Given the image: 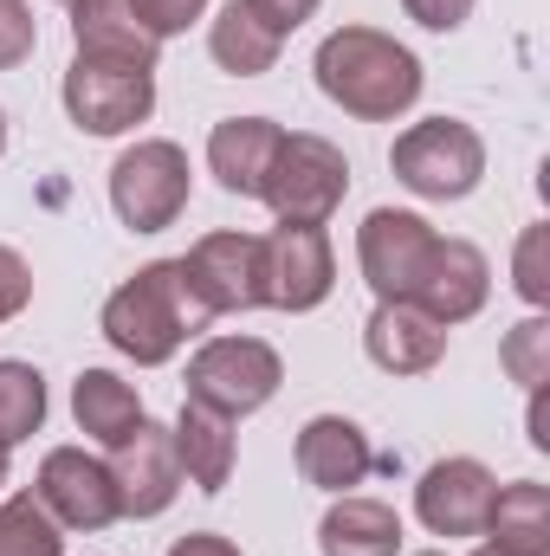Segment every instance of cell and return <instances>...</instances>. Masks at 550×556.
I'll return each instance as SVG.
<instances>
[{
	"label": "cell",
	"mask_w": 550,
	"mask_h": 556,
	"mask_svg": "<svg viewBox=\"0 0 550 556\" xmlns=\"http://www.w3.org/2000/svg\"><path fill=\"white\" fill-rule=\"evenodd\" d=\"M278 142H285V130H278L273 117H221V124L208 130V175H214L227 194L260 201Z\"/></svg>",
	"instance_id": "ac0fdd59"
},
{
	"label": "cell",
	"mask_w": 550,
	"mask_h": 556,
	"mask_svg": "<svg viewBox=\"0 0 550 556\" xmlns=\"http://www.w3.org/2000/svg\"><path fill=\"white\" fill-rule=\"evenodd\" d=\"M486 298H492V260H486L473 240H434V253H427V266L414 278L409 304H421L434 324L453 330V324L479 317Z\"/></svg>",
	"instance_id": "4fadbf2b"
},
{
	"label": "cell",
	"mask_w": 550,
	"mask_h": 556,
	"mask_svg": "<svg viewBox=\"0 0 550 556\" xmlns=\"http://www.w3.org/2000/svg\"><path fill=\"white\" fill-rule=\"evenodd\" d=\"M72 420H78L85 440H98V446L117 453V446L137 433L142 402H137V389H130L117 369H85V376L72 382Z\"/></svg>",
	"instance_id": "44dd1931"
},
{
	"label": "cell",
	"mask_w": 550,
	"mask_h": 556,
	"mask_svg": "<svg viewBox=\"0 0 550 556\" xmlns=\"http://www.w3.org/2000/svg\"><path fill=\"white\" fill-rule=\"evenodd\" d=\"M414 556H447V551H414Z\"/></svg>",
	"instance_id": "74e56055"
},
{
	"label": "cell",
	"mask_w": 550,
	"mask_h": 556,
	"mask_svg": "<svg viewBox=\"0 0 550 556\" xmlns=\"http://www.w3.org/2000/svg\"><path fill=\"white\" fill-rule=\"evenodd\" d=\"M512 285H518V298H525L532 311L550 304V227L545 220L518 233V247H512Z\"/></svg>",
	"instance_id": "4316f807"
},
{
	"label": "cell",
	"mask_w": 550,
	"mask_h": 556,
	"mask_svg": "<svg viewBox=\"0 0 550 556\" xmlns=\"http://www.w3.org/2000/svg\"><path fill=\"white\" fill-rule=\"evenodd\" d=\"M33 52H39V20H33V7H26V0H0V72L26 65Z\"/></svg>",
	"instance_id": "83f0119b"
},
{
	"label": "cell",
	"mask_w": 550,
	"mask_h": 556,
	"mask_svg": "<svg viewBox=\"0 0 550 556\" xmlns=\"http://www.w3.org/2000/svg\"><path fill=\"white\" fill-rule=\"evenodd\" d=\"M330 291H337L330 233H324V227H304V220H278L273 233H266V304L304 317V311H317Z\"/></svg>",
	"instance_id": "30bf717a"
},
{
	"label": "cell",
	"mask_w": 550,
	"mask_h": 556,
	"mask_svg": "<svg viewBox=\"0 0 550 556\" xmlns=\"http://www.w3.org/2000/svg\"><path fill=\"white\" fill-rule=\"evenodd\" d=\"M492 492H499V479H492L479 459L453 453V459H434V466L421 472V485H414V518H421L434 538H479V531H486V511H492Z\"/></svg>",
	"instance_id": "7c38bea8"
},
{
	"label": "cell",
	"mask_w": 550,
	"mask_h": 556,
	"mask_svg": "<svg viewBox=\"0 0 550 556\" xmlns=\"http://www.w3.org/2000/svg\"><path fill=\"white\" fill-rule=\"evenodd\" d=\"M182 273L195 285V298L208 304V317H234V311H260L266 304V240L260 233H201L182 253Z\"/></svg>",
	"instance_id": "ba28073f"
},
{
	"label": "cell",
	"mask_w": 550,
	"mask_h": 556,
	"mask_svg": "<svg viewBox=\"0 0 550 556\" xmlns=\"http://www.w3.org/2000/svg\"><path fill=\"white\" fill-rule=\"evenodd\" d=\"M473 7L479 0H402V13H409L414 26H427V33H460L473 20Z\"/></svg>",
	"instance_id": "4dcf8cb0"
},
{
	"label": "cell",
	"mask_w": 550,
	"mask_h": 556,
	"mask_svg": "<svg viewBox=\"0 0 550 556\" xmlns=\"http://www.w3.org/2000/svg\"><path fill=\"white\" fill-rule=\"evenodd\" d=\"M0 556H65V531L52 525V511L33 492L0 505Z\"/></svg>",
	"instance_id": "d4e9b609"
},
{
	"label": "cell",
	"mask_w": 550,
	"mask_h": 556,
	"mask_svg": "<svg viewBox=\"0 0 550 556\" xmlns=\"http://www.w3.org/2000/svg\"><path fill=\"white\" fill-rule=\"evenodd\" d=\"M46 427V376L33 363H0V446H20Z\"/></svg>",
	"instance_id": "cb8c5ba5"
},
{
	"label": "cell",
	"mask_w": 550,
	"mask_h": 556,
	"mask_svg": "<svg viewBox=\"0 0 550 556\" xmlns=\"http://www.w3.org/2000/svg\"><path fill=\"white\" fill-rule=\"evenodd\" d=\"M168 556H240V544H227V538H214V531H195V538H175Z\"/></svg>",
	"instance_id": "d6a6232c"
},
{
	"label": "cell",
	"mask_w": 550,
	"mask_h": 556,
	"mask_svg": "<svg viewBox=\"0 0 550 556\" xmlns=\"http://www.w3.org/2000/svg\"><path fill=\"white\" fill-rule=\"evenodd\" d=\"M317 7H324V0H247V13H253L260 26H273L278 39H291V33H298Z\"/></svg>",
	"instance_id": "1f68e13d"
},
{
	"label": "cell",
	"mask_w": 550,
	"mask_h": 556,
	"mask_svg": "<svg viewBox=\"0 0 550 556\" xmlns=\"http://www.w3.org/2000/svg\"><path fill=\"white\" fill-rule=\"evenodd\" d=\"M499 363H505V376H512L518 389H545V382H550V317H545V311H532L525 324H512V330H505Z\"/></svg>",
	"instance_id": "484cf974"
},
{
	"label": "cell",
	"mask_w": 550,
	"mask_h": 556,
	"mask_svg": "<svg viewBox=\"0 0 550 556\" xmlns=\"http://www.w3.org/2000/svg\"><path fill=\"white\" fill-rule=\"evenodd\" d=\"M343 194H350V155L330 137H311V130H291L278 142L266 188H260V201L278 220H304V227H324L343 207Z\"/></svg>",
	"instance_id": "8992f818"
},
{
	"label": "cell",
	"mask_w": 550,
	"mask_h": 556,
	"mask_svg": "<svg viewBox=\"0 0 550 556\" xmlns=\"http://www.w3.org/2000/svg\"><path fill=\"white\" fill-rule=\"evenodd\" d=\"M532 446L550 453V408H545V389H532Z\"/></svg>",
	"instance_id": "836d02e7"
},
{
	"label": "cell",
	"mask_w": 550,
	"mask_h": 556,
	"mask_svg": "<svg viewBox=\"0 0 550 556\" xmlns=\"http://www.w3.org/2000/svg\"><path fill=\"white\" fill-rule=\"evenodd\" d=\"M311 72H317V91L343 117H363V124L409 117L421 104V85H427L421 59L383 26H337V33H324Z\"/></svg>",
	"instance_id": "6da1fadb"
},
{
	"label": "cell",
	"mask_w": 550,
	"mask_h": 556,
	"mask_svg": "<svg viewBox=\"0 0 550 556\" xmlns=\"http://www.w3.org/2000/svg\"><path fill=\"white\" fill-rule=\"evenodd\" d=\"M0 155H7V111H0Z\"/></svg>",
	"instance_id": "8d00e7d4"
},
{
	"label": "cell",
	"mask_w": 550,
	"mask_h": 556,
	"mask_svg": "<svg viewBox=\"0 0 550 556\" xmlns=\"http://www.w3.org/2000/svg\"><path fill=\"white\" fill-rule=\"evenodd\" d=\"M479 538L499 544V551H512V556H550V485H538V479L499 485Z\"/></svg>",
	"instance_id": "7402d4cb"
},
{
	"label": "cell",
	"mask_w": 550,
	"mask_h": 556,
	"mask_svg": "<svg viewBox=\"0 0 550 556\" xmlns=\"http://www.w3.org/2000/svg\"><path fill=\"white\" fill-rule=\"evenodd\" d=\"M59 7H72V0H59Z\"/></svg>",
	"instance_id": "f35d334b"
},
{
	"label": "cell",
	"mask_w": 550,
	"mask_h": 556,
	"mask_svg": "<svg viewBox=\"0 0 550 556\" xmlns=\"http://www.w3.org/2000/svg\"><path fill=\"white\" fill-rule=\"evenodd\" d=\"M111 479H117V518H162L175 505V492H182V466H175L168 427H155L142 415L137 433L111 459Z\"/></svg>",
	"instance_id": "5bb4252c"
},
{
	"label": "cell",
	"mask_w": 550,
	"mask_h": 556,
	"mask_svg": "<svg viewBox=\"0 0 550 556\" xmlns=\"http://www.w3.org/2000/svg\"><path fill=\"white\" fill-rule=\"evenodd\" d=\"M26 304H33V266L13 247H0V324H13Z\"/></svg>",
	"instance_id": "f546056e"
},
{
	"label": "cell",
	"mask_w": 550,
	"mask_h": 556,
	"mask_svg": "<svg viewBox=\"0 0 550 556\" xmlns=\"http://www.w3.org/2000/svg\"><path fill=\"white\" fill-rule=\"evenodd\" d=\"M208 13V0H137V20L149 26V39H175Z\"/></svg>",
	"instance_id": "f1b7e54d"
},
{
	"label": "cell",
	"mask_w": 550,
	"mask_h": 556,
	"mask_svg": "<svg viewBox=\"0 0 550 556\" xmlns=\"http://www.w3.org/2000/svg\"><path fill=\"white\" fill-rule=\"evenodd\" d=\"M168 446H175V466L195 492H227L234 479V459H240V440H234V420L201 408V402H182V415L168 427Z\"/></svg>",
	"instance_id": "d6986e66"
},
{
	"label": "cell",
	"mask_w": 550,
	"mask_h": 556,
	"mask_svg": "<svg viewBox=\"0 0 550 556\" xmlns=\"http://www.w3.org/2000/svg\"><path fill=\"white\" fill-rule=\"evenodd\" d=\"M363 350L383 376H427L447 356V324H434L409 298H383L363 324Z\"/></svg>",
	"instance_id": "9a60e30c"
},
{
	"label": "cell",
	"mask_w": 550,
	"mask_h": 556,
	"mask_svg": "<svg viewBox=\"0 0 550 556\" xmlns=\"http://www.w3.org/2000/svg\"><path fill=\"white\" fill-rule=\"evenodd\" d=\"M33 498L52 511L59 531H104V525H117V479H111V466H104L98 453H85V446H52V453L39 459Z\"/></svg>",
	"instance_id": "9c48e42d"
},
{
	"label": "cell",
	"mask_w": 550,
	"mask_h": 556,
	"mask_svg": "<svg viewBox=\"0 0 550 556\" xmlns=\"http://www.w3.org/2000/svg\"><path fill=\"white\" fill-rule=\"evenodd\" d=\"M208 324H214V317H208V304L195 298L182 260H155V266H142L137 278H124V285L104 298V317H98L104 343H111L117 356H130L137 369L175 363L182 343L201 337Z\"/></svg>",
	"instance_id": "7a4b0ae2"
},
{
	"label": "cell",
	"mask_w": 550,
	"mask_h": 556,
	"mask_svg": "<svg viewBox=\"0 0 550 556\" xmlns=\"http://www.w3.org/2000/svg\"><path fill=\"white\" fill-rule=\"evenodd\" d=\"M434 227L409 214V207H376L363 227H357V266H363V285L376 291V304L383 298H409L421 266H427V253H434Z\"/></svg>",
	"instance_id": "8fae6325"
},
{
	"label": "cell",
	"mask_w": 550,
	"mask_h": 556,
	"mask_svg": "<svg viewBox=\"0 0 550 556\" xmlns=\"http://www.w3.org/2000/svg\"><path fill=\"white\" fill-rule=\"evenodd\" d=\"M278 382H285V363L260 337H208L188 356V402H201L227 420L260 415L278 395Z\"/></svg>",
	"instance_id": "5b68a950"
},
{
	"label": "cell",
	"mask_w": 550,
	"mask_h": 556,
	"mask_svg": "<svg viewBox=\"0 0 550 556\" xmlns=\"http://www.w3.org/2000/svg\"><path fill=\"white\" fill-rule=\"evenodd\" d=\"M278 46H285V39L247 13V0H227V7L214 13V26H208V52H214V65H221L227 78H266L278 65Z\"/></svg>",
	"instance_id": "603a6c76"
},
{
	"label": "cell",
	"mask_w": 550,
	"mask_h": 556,
	"mask_svg": "<svg viewBox=\"0 0 550 556\" xmlns=\"http://www.w3.org/2000/svg\"><path fill=\"white\" fill-rule=\"evenodd\" d=\"M188 194H195V168H188V149L168 137H142L130 142L117 162H111V207L130 233H162L188 214Z\"/></svg>",
	"instance_id": "277c9868"
},
{
	"label": "cell",
	"mask_w": 550,
	"mask_h": 556,
	"mask_svg": "<svg viewBox=\"0 0 550 556\" xmlns=\"http://www.w3.org/2000/svg\"><path fill=\"white\" fill-rule=\"evenodd\" d=\"M7 453H13V446H0V485H7V472H13V466H7Z\"/></svg>",
	"instance_id": "d590c367"
},
{
	"label": "cell",
	"mask_w": 550,
	"mask_h": 556,
	"mask_svg": "<svg viewBox=\"0 0 550 556\" xmlns=\"http://www.w3.org/2000/svg\"><path fill=\"white\" fill-rule=\"evenodd\" d=\"M298 472H304V485L343 498L350 485H363L376 472V446L350 415H311L298 427Z\"/></svg>",
	"instance_id": "2e32d148"
},
{
	"label": "cell",
	"mask_w": 550,
	"mask_h": 556,
	"mask_svg": "<svg viewBox=\"0 0 550 556\" xmlns=\"http://www.w3.org/2000/svg\"><path fill=\"white\" fill-rule=\"evenodd\" d=\"M473 556H512V551H499V544H479V551H473Z\"/></svg>",
	"instance_id": "e575fe53"
},
{
	"label": "cell",
	"mask_w": 550,
	"mask_h": 556,
	"mask_svg": "<svg viewBox=\"0 0 550 556\" xmlns=\"http://www.w3.org/2000/svg\"><path fill=\"white\" fill-rule=\"evenodd\" d=\"M389 168L421 201H466L486 181V137L460 117H421L396 137Z\"/></svg>",
	"instance_id": "3957f363"
},
{
	"label": "cell",
	"mask_w": 550,
	"mask_h": 556,
	"mask_svg": "<svg viewBox=\"0 0 550 556\" xmlns=\"http://www.w3.org/2000/svg\"><path fill=\"white\" fill-rule=\"evenodd\" d=\"M59 98H65V117L85 137H130L155 111V72L104 65V59H72Z\"/></svg>",
	"instance_id": "52a82bcc"
},
{
	"label": "cell",
	"mask_w": 550,
	"mask_h": 556,
	"mask_svg": "<svg viewBox=\"0 0 550 556\" xmlns=\"http://www.w3.org/2000/svg\"><path fill=\"white\" fill-rule=\"evenodd\" d=\"M72 46L78 59H104V65H137L155 72L162 39H149L137 20V0H72Z\"/></svg>",
	"instance_id": "e0dca14e"
},
{
	"label": "cell",
	"mask_w": 550,
	"mask_h": 556,
	"mask_svg": "<svg viewBox=\"0 0 550 556\" xmlns=\"http://www.w3.org/2000/svg\"><path fill=\"white\" fill-rule=\"evenodd\" d=\"M317 551L324 556H396L402 551V511L383 498H357L343 492L324 525H317Z\"/></svg>",
	"instance_id": "ffe728a7"
}]
</instances>
